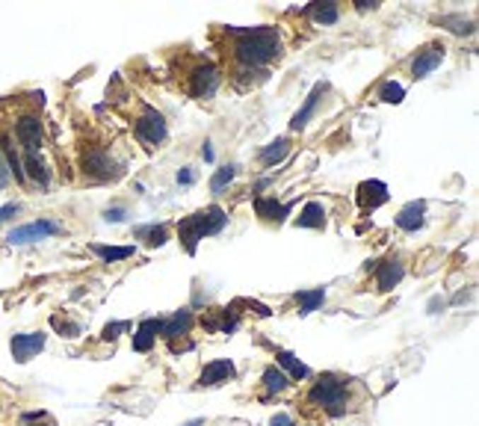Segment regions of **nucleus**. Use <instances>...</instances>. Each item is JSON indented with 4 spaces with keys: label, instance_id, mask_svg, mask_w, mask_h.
Here are the masks:
<instances>
[{
    "label": "nucleus",
    "instance_id": "obj_18",
    "mask_svg": "<svg viewBox=\"0 0 479 426\" xmlns=\"http://www.w3.org/2000/svg\"><path fill=\"white\" fill-rule=\"evenodd\" d=\"M423 222H426V205L423 202H408L393 217V225L400 228V231H408V234H415L417 228H423Z\"/></svg>",
    "mask_w": 479,
    "mask_h": 426
},
{
    "label": "nucleus",
    "instance_id": "obj_38",
    "mask_svg": "<svg viewBox=\"0 0 479 426\" xmlns=\"http://www.w3.org/2000/svg\"><path fill=\"white\" fill-rule=\"evenodd\" d=\"M9 178H12V175H9V166H6V157L0 154V190L9 184Z\"/></svg>",
    "mask_w": 479,
    "mask_h": 426
},
{
    "label": "nucleus",
    "instance_id": "obj_10",
    "mask_svg": "<svg viewBox=\"0 0 479 426\" xmlns=\"http://www.w3.org/2000/svg\"><path fill=\"white\" fill-rule=\"evenodd\" d=\"M373 282H376V290L379 293H388L393 290L396 284L405 278V264H403V258H388V260H373Z\"/></svg>",
    "mask_w": 479,
    "mask_h": 426
},
{
    "label": "nucleus",
    "instance_id": "obj_6",
    "mask_svg": "<svg viewBox=\"0 0 479 426\" xmlns=\"http://www.w3.org/2000/svg\"><path fill=\"white\" fill-rule=\"evenodd\" d=\"M219 89V69L213 62H195L187 74V92L198 101H210Z\"/></svg>",
    "mask_w": 479,
    "mask_h": 426
},
{
    "label": "nucleus",
    "instance_id": "obj_16",
    "mask_svg": "<svg viewBox=\"0 0 479 426\" xmlns=\"http://www.w3.org/2000/svg\"><path fill=\"white\" fill-rule=\"evenodd\" d=\"M290 210H293V205L275 202V195H255V213L270 225H282L290 217Z\"/></svg>",
    "mask_w": 479,
    "mask_h": 426
},
{
    "label": "nucleus",
    "instance_id": "obj_21",
    "mask_svg": "<svg viewBox=\"0 0 479 426\" xmlns=\"http://www.w3.org/2000/svg\"><path fill=\"white\" fill-rule=\"evenodd\" d=\"M287 154H290V139L278 137V139H272L270 145H263V149L258 151V163L260 166H267V169H272V166H278V163H284Z\"/></svg>",
    "mask_w": 479,
    "mask_h": 426
},
{
    "label": "nucleus",
    "instance_id": "obj_15",
    "mask_svg": "<svg viewBox=\"0 0 479 426\" xmlns=\"http://www.w3.org/2000/svg\"><path fill=\"white\" fill-rule=\"evenodd\" d=\"M290 376L278 367V364H270L267 370H263V376H260V388H263V394H260V400L263 403H270L272 397H282V394H287L290 391Z\"/></svg>",
    "mask_w": 479,
    "mask_h": 426
},
{
    "label": "nucleus",
    "instance_id": "obj_34",
    "mask_svg": "<svg viewBox=\"0 0 479 426\" xmlns=\"http://www.w3.org/2000/svg\"><path fill=\"white\" fill-rule=\"evenodd\" d=\"M127 329H130L127 323H107L104 332H101V340H110V343H112V340H119V335L127 332Z\"/></svg>",
    "mask_w": 479,
    "mask_h": 426
},
{
    "label": "nucleus",
    "instance_id": "obj_20",
    "mask_svg": "<svg viewBox=\"0 0 479 426\" xmlns=\"http://www.w3.org/2000/svg\"><path fill=\"white\" fill-rule=\"evenodd\" d=\"M302 15H308L317 27H332L340 18V6L335 4V0H325V4H308L302 9Z\"/></svg>",
    "mask_w": 479,
    "mask_h": 426
},
{
    "label": "nucleus",
    "instance_id": "obj_1",
    "mask_svg": "<svg viewBox=\"0 0 479 426\" xmlns=\"http://www.w3.org/2000/svg\"><path fill=\"white\" fill-rule=\"evenodd\" d=\"M367 400V391L358 379L343 373H320L305 391V412L320 418H346L355 415Z\"/></svg>",
    "mask_w": 479,
    "mask_h": 426
},
{
    "label": "nucleus",
    "instance_id": "obj_30",
    "mask_svg": "<svg viewBox=\"0 0 479 426\" xmlns=\"http://www.w3.org/2000/svg\"><path fill=\"white\" fill-rule=\"evenodd\" d=\"M403 98H405V89L396 84V80H388V84H382V89H379V101H385V104H403Z\"/></svg>",
    "mask_w": 479,
    "mask_h": 426
},
{
    "label": "nucleus",
    "instance_id": "obj_33",
    "mask_svg": "<svg viewBox=\"0 0 479 426\" xmlns=\"http://www.w3.org/2000/svg\"><path fill=\"white\" fill-rule=\"evenodd\" d=\"M51 323H54V329H57V332H62L65 338L80 335V326H77V323H69V320H62V317H51Z\"/></svg>",
    "mask_w": 479,
    "mask_h": 426
},
{
    "label": "nucleus",
    "instance_id": "obj_22",
    "mask_svg": "<svg viewBox=\"0 0 479 426\" xmlns=\"http://www.w3.org/2000/svg\"><path fill=\"white\" fill-rule=\"evenodd\" d=\"M21 166H24V178H30V181H36L42 190H45L47 184H51V169H47V163L42 160V154H24Z\"/></svg>",
    "mask_w": 479,
    "mask_h": 426
},
{
    "label": "nucleus",
    "instance_id": "obj_39",
    "mask_svg": "<svg viewBox=\"0 0 479 426\" xmlns=\"http://www.w3.org/2000/svg\"><path fill=\"white\" fill-rule=\"evenodd\" d=\"M355 9H358V12H367V9L376 12V9H379V0H355Z\"/></svg>",
    "mask_w": 479,
    "mask_h": 426
},
{
    "label": "nucleus",
    "instance_id": "obj_42",
    "mask_svg": "<svg viewBox=\"0 0 479 426\" xmlns=\"http://www.w3.org/2000/svg\"><path fill=\"white\" fill-rule=\"evenodd\" d=\"M438 308H444V299H432V302H429V311H432V314H438Z\"/></svg>",
    "mask_w": 479,
    "mask_h": 426
},
{
    "label": "nucleus",
    "instance_id": "obj_23",
    "mask_svg": "<svg viewBox=\"0 0 479 426\" xmlns=\"http://www.w3.org/2000/svg\"><path fill=\"white\" fill-rule=\"evenodd\" d=\"M296 225H299V228H313V231H323V228H325V207L320 202H308L299 210V217H296Z\"/></svg>",
    "mask_w": 479,
    "mask_h": 426
},
{
    "label": "nucleus",
    "instance_id": "obj_36",
    "mask_svg": "<svg viewBox=\"0 0 479 426\" xmlns=\"http://www.w3.org/2000/svg\"><path fill=\"white\" fill-rule=\"evenodd\" d=\"M195 178H198V175H195V169L184 166V169L178 172V184H180V187H190V184H195Z\"/></svg>",
    "mask_w": 479,
    "mask_h": 426
},
{
    "label": "nucleus",
    "instance_id": "obj_11",
    "mask_svg": "<svg viewBox=\"0 0 479 426\" xmlns=\"http://www.w3.org/2000/svg\"><path fill=\"white\" fill-rule=\"evenodd\" d=\"M45 332H21V335H12L9 340V350H12V358L18 364L30 362V358H36L42 350H45Z\"/></svg>",
    "mask_w": 479,
    "mask_h": 426
},
{
    "label": "nucleus",
    "instance_id": "obj_9",
    "mask_svg": "<svg viewBox=\"0 0 479 426\" xmlns=\"http://www.w3.org/2000/svg\"><path fill=\"white\" fill-rule=\"evenodd\" d=\"M444 57H447V47H444V42H429V45H423L420 51H417V57L411 59V77H415V80L429 77V74H432L438 65L444 62Z\"/></svg>",
    "mask_w": 479,
    "mask_h": 426
},
{
    "label": "nucleus",
    "instance_id": "obj_27",
    "mask_svg": "<svg viewBox=\"0 0 479 426\" xmlns=\"http://www.w3.org/2000/svg\"><path fill=\"white\" fill-rule=\"evenodd\" d=\"M296 305H299V314H311V311H317L323 302H325V287H313V290H299L296 293Z\"/></svg>",
    "mask_w": 479,
    "mask_h": 426
},
{
    "label": "nucleus",
    "instance_id": "obj_7",
    "mask_svg": "<svg viewBox=\"0 0 479 426\" xmlns=\"http://www.w3.org/2000/svg\"><path fill=\"white\" fill-rule=\"evenodd\" d=\"M59 231H62L59 222H54V219H36V222H27V225L12 228V231L6 234V240L12 246H27V243H39L45 237H54Z\"/></svg>",
    "mask_w": 479,
    "mask_h": 426
},
{
    "label": "nucleus",
    "instance_id": "obj_12",
    "mask_svg": "<svg viewBox=\"0 0 479 426\" xmlns=\"http://www.w3.org/2000/svg\"><path fill=\"white\" fill-rule=\"evenodd\" d=\"M192 323H195L192 308H180V311H175V314L160 320V338L166 343L175 340V338H187L190 329H192Z\"/></svg>",
    "mask_w": 479,
    "mask_h": 426
},
{
    "label": "nucleus",
    "instance_id": "obj_28",
    "mask_svg": "<svg viewBox=\"0 0 479 426\" xmlns=\"http://www.w3.org/2000/svg\"><path fill=\"white\" fill-rule=\"evenodd\" d=\"M237 178V166L231 163V166H222V169H217L213 172V178H210V192L213 195H222L228 187H231V181Z\"/></svg>",
    "mask_w": 479,
    "mask_h": 426
},
{
    "label": "nucleus",
    "instance_id": "obj_3",
    "mask_svg": "<svg viewBox=\"0 0 479 426\" xmlns=\"http://www.w3.org/2000/svg\"><path fill=\"white\" fill-rule=\"evenodd\" d=\"M225 225H228V213L219 205H207L202 210H195L192 217H184L178 222V240L184 243L187 255H195L198 243H202L204 237L219 234Z\"/></svg>",
    "mask_w": 479,
    "mask_h": 426
},
{
    "label": "nucleus",
    "instance_id": "obj_40",
    "mask_svg": "<svg viewBox=\"0 0 479 426\" xmlns=\"http://www.w3.org/2000/svg\"><path fill=\"white\" fill-rule=\"evenodd\" d=\"M270 184H272V178H258L255 187H252V192H258V195H260V190H267Z\"/></svg>",
    "mask_w": 479,
    "mask_h": 426
},
{
    "label": "nucleus",
    "instance_id": "obj_5",
    "mask_svg": "<svg viewBox=\"0 0 479 426\" xmlns=\"http://www.w3.org/2000/svg\"><path fill=\"white\" fill-rule=\"evenodd\" d=\"M134 134L142 145L148 149H157V145L166 142L169 137V125H166V116H163L160 110L154 107H142V113L134 119Z\"/></svg>",
    "mask_w": 479,
    "mask_h": 426
},
{
    "label": "nucleus",
    "instance_id": "obj_13",
    "mask_svg": "<svg viewBox=\"0 0 479 426\" xmlns=\"http://www.w3.org/2000/svg\"><path fill=\"white\" fill-rule=\"evenodd\" d=\"M234 376H237L234 362H228V358H217V362L204 364L202 373H198V388H217L222 382H231Z\"/></svg>",
    "mask_w": 479,
    "mask_h": 426
},
{
    "label": "nucleus",
    "instance_id": "obj_24",
    "mask_svg": "<svg viewBox=\"0 0 479 426\" xmlns=\"http://www.w3.org/2000/svg\"><path fill=\"white\" fill-rule=\"evenodd\" d=\"M275 362H278V367H282V370L290 376V382H293V379L302 382V379H308V376H311V370H308L293 352H287V350H275Z\"/></svg>",
    "mask_w": 479,
    "mask_h": 426
},
{
    "label": "nucleus",
    "instance_id": "obj_35",
    "mask_svg": "<svg viewBox=\"0 0 479 426\" xmlns=\"http://www.w3.org/2000/svg\"><path fill=\"white\" fill-rule=\"evenodd\" d=\"M125 217H127L125 207H107V210H104V219H107V222H125Z\"/></svg>",
    "mask_w": 479,
    "mask_h": 426
},
{
    "label": "nucleus",
    "instance_id": "obj_32",
    "mask_svg": "<svg viewBox=\"0 0 479 426\" xmlns=\"http://www.w3.org/2000/svg\"><path fill=\"white\" fill-rule=\"evenodd\" d=\"M166 347H169L172 355H180V352H192L195 350V340L192 338H175V340L166 343Z\"/></svg>",
    "mask_w": 479,
    "mask_h": 426
},
{
    "label": "nucleus",
    "instance_id": "obj_14",
    "mask_svg": "<svg viewBox=\"0 0 479 426\" xmlns=\"http://www.w3.org/2000/svg\"><path fill=\"white\" fill-rule=\"evenodd\" d=\"M355 199H358V207L361 210H379L388 199H391V192H388V184L385 181H361L358 184V192H355Z\"/></svg>",
    "mask_w": 479,
    "mask_h": 426
},
{
    "label": "nucleus",
    "instance_id": "obj_37",
    "mask_svg": "<svg viewBox=\"0 0 479 426\" xmlns=\"http://www.w3.org/2000/svg\"><path fill=\"white\" fill-rule=\"evenodd\" d=\"M270 426H296V423H293V418L287 412H278V415H272Z\"/></svg>",
    "mask_w": 479,
    "mask_h": 426
},
{
    "label": "nucleus",
    "instance_id": "obj_4",
    "mask_svg": "<svg viewBox=\"0 0 479 426\" xmlns=\"http://www.w3.org/2000/svg\"><path fill=\"white\" fill-rule=\"evenodd\" d=\"M80 169H83L86 178H92V181H115V178H122L125 166L119 160H112L107 149H101V145H89V149H83V154H80Z\"/></svg>",
    "mask_w": 479,
    "mask_h": 426
},
{
    "label": "nucleus",
    "instance_id": "obj_19",
    "mask_svg": "<svg viewBox=\"0 0 479 426\" xmlns=\"http://www.w3.org/2000/svg\"><path fill=\"white\" fill-rule=\"evenodd\" d=\"M160 338V317H145L137 326V335H134V350L137 352H151L154 343Z\"/></svg>",
    "mask_w": 479,
    "mask_h": 426
},
{
    "label": "nucleus",
    "instance_id": "obj_26",
    "mask_svg": "<svg viewBox=\"0 0 479 426\" xmlns=\"http://www.w3.org/2000/svg\"><path fill=\"white\" fill-rule=\"evenodd\" d=\"M134 237L145 240V246H151V249H160L169 243V225H142L134 231Z\"/></svg>",
    "mask_w": 479,
    "mask_h": 426
},
{
    "label": "nucleus",
    "instance_id": "obj_41",
    "mask_svg": "<svg viewBox=\"0 0 479 426\" xmlns=\"http://www.w3.org/2000/svg\"><path fill=\"white\" fill-rule=\"evenodd\" d=\"M202 157H204L207 163H213V149H210V142H204V145H202Z\"/></svg>",
    "mask_w": 479,
    "mask_h": 426
},
{
    "label": "nucleus",
    "instance_id": "obj_8",
    "mask_svg": "<svg viewBox=\"0 0 479 426\" xmlns=\"http://www.w3.org/2000/svg\"><path fill=\"white\" fill-rule=\"evenodd\" d=\"M15 139L24 149V154H39L42 149V119L36 113H24L15 122Z\"/></svg>",
    "mask_w": 479,
    "mask_h": 426
},
{
    "label": "nucleus",
    "instance_id": "obj_31",
    "mask_svg": "<svg viewBox=\"0 0 479 426\" xmlns=\"http://www.w3.org/2000/svg\"><path fill=\"white\" fill-rule=\"evenodd\" d=\"M18 426H54V418L47 412H24L18 418Z\"/></svg>",
    "mask_w": 479,
    "mask_h": 426
},
{
    "label": "nucleus",
    "instance_id": "obj_25",
    "mask_svg": "<svg viewBox=\"0 0 479 426\" xmlns=\"http://www.w3.org/2000/svg\"><path fill=\"white\" fill-rule=\"evenodd\" d=\"M89 249L104 260V264H112V260H125L137 255V246H104V243H92Z\"/></svg>",
    "mask_w": 479,
    "mask_h": 426
},
{
    "label": "nucleus",
    "instance_id": "obj_17",
    "mask_svg": "<svg viewBox=\"0 0 479 426\" xmlns=\"http://www.w3.org/2000/svg\"><path fill=\"white\" fill-rule=\"evenodd\" d=\"M325 92H328V84H325V80H320V84L308 92L302 110L290 119V130H305V127H308V122L313 119V113H317V107H320V101H323V95H325Z\"/></svg>",
    "mask_w": 479,
    "mask_h": 426
},
{
    "label": "nucleus",
    "instance_id": "obj_29",
    "mask_svg": "<svg viewBox=\"0 0 479 426\" xmlns=\"http://www.w3.org/2000/svg\"><path fill=\"white\" fill-rule=\"evenodd\" d=\"M441 27H447L456 36H471L473 33V21L465 15H441Z\"/></svg>",
    "mask_w": 479,
    "mask_h": 426
},
{
    "label": "nucleus",
    "instance_id": "obj_2",
    "mask_svg": "<svg viewBox=\"0 0 479 426\" xmlns=\"http://www.w3.org/2000/svg\"><path fill=\"white\" fill-rule=\"evenodd\" d=\"M231 42V59L237 62L240 74H260L267 80V65L282 57V33L275 27H225Z\"/></svg>",
    "mask_w": 479,
    "mask_h": 426
},
{
    "label": "nucleus",
    "instance_id": "obj_43",
    "mask_svg": "<svg viewBox=\"0 0 479 426\" xmlns=\"http://www.w3.org/2000/svg\"><path fill=\"white\" fill-rule=\"evenodd\" d=\"M184 426H202V420H190V423H184Z\"/></svg>",
    "mask_w": 479,
    "mask_h": 426
}]
</instances>
